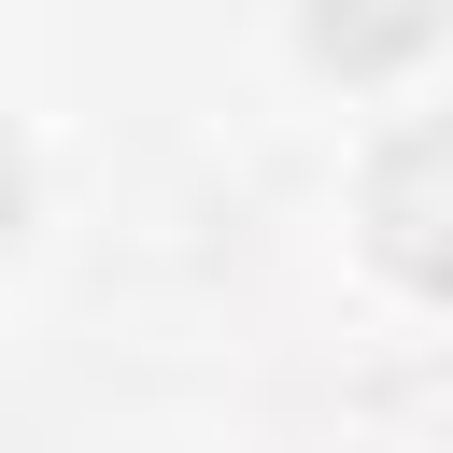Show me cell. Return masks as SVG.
<instances>
[{"instance_id":"cell-1","label":"cell","mask_w":453,"mask_h":453,"mask_svg":"<svg viewBox=\"0 0 453 453\" xmlns=\"http://www.w3.org/2000/svg\"><path fill=\"white\" fill-rule=\"evenodd\" d=\"M0 241H14V156H0Z\"/></svg>"}]
</instances>
